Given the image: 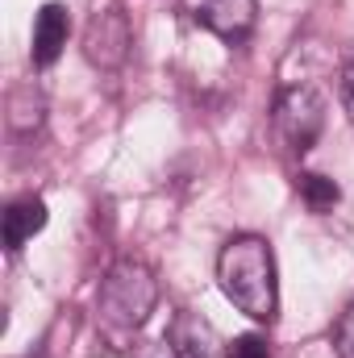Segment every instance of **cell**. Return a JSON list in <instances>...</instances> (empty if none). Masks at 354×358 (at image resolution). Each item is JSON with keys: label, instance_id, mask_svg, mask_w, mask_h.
Instances as JSON below:
<instances>
[{"label": "cell", "instance_id": "obj_1", "mask_svg": "<svg viewBox=\"0 0 354 358\" xmlns=\"http://www.w3.org/2000/svg\"><path fill=\"white\" fill-rule=\"evenodd\" d=\"M217 283L229 304H238L246 317L271 321L279 308V283H275V255L263 238L238 234L217 255Z\"/></svg>", "mask_w": 354, "mask_h": 358}, {"label": "cell", "instance_id": "obj_2", "mask_svg": "<svg viewBox=\"0 0 354 358\" xmlns=\"http://www.w3.org/2000/svg\"><path fill=\"white\" fill-rule=\"evenodd\" d=\"M159 300V283L155 271L142 259H121L117 267L104 275L100 292H96V313L113 325V329H138L150 308Z\"/></svg>", "mask_w": 354, "mask_h": 358}, {"label": "cell", "instance_id": "obj_3", "mask_svg": "<svg viewBox=\"0 0 354 358\" xmlns=\"http://www.w3.org/2000/svg\"><path fill=\"white\" fill-rule=\"evenodd\" d=\"M275 129L283 134V142L292 150L304 155L325 129V100H321V92L309 88V84L288 88L279 96V104H275Z\"/></svg>", "mask_w": 354, "mask_h": 358}, {"label": "cell", "instance_id": "obj_4", "mask_svg": "<svg viewBox=\"0 0 354 358\" xmlns=\"http://www.w3.org/2000/svg\"><path fill=\"white\" fill-rule=\"evenodd\" d=\"M129 21H125V13H117V8H104V13H96L88 21V34H84V50H88V59L96 67H121L125 63V55H129Z\"/></svg>", "mask_w": 354, "mask_h": 358}, {"label": "cell", "instance_id": "obj_5", "mask_svg": "<svg viewBox=\"0 0 354 358\" xmlns=\"http://www.w3.org/2000/svg\"><path fill=\"white\" fill-rule=\"evenodd\" d=\"M67 34H71L67 4H59V0L42 4L38 17H34V38H29V59H34V67L59 63V55H63V46H67Z\"/></svg>", "mask_w": 354, "mask_h": 358}, {"label": "cell", "instance_id": "obj_6", "mask_svg": "<svg viewBox=\"0 0 354 358\" xmlns=\"http://www.w3.org/2000/svg\"><path fill=\"white\" fill-rule=\"evenodd\" d=\"M167 342H171L176 358H221L225 355L217 329L200 313H176V321L167 329Z\"/></svg>", "mask_w": 354, "mask_h": 358}, {"label": "cell", "instance_id": "obj_7", "mask_svg": "<svg viewBox=\"0 0 354 358\" xmlns=\"http://www.w3.org/2000/svg\"><path fill=\"white\" fill-rule=\"evenodd\" d=\"M255 17H259L255 0H204L200 4V21L225 42H242L255 29Z\"/></svg>", "mask_w": 354, "mask_h": 358}, {"label": "cell", "instance_id": "obj_8", "mask_svg": "<svg viewBox=\"0 0 354 358\" xmlns=\"http://www.w3.org/2000/svg\"><path fill=\"white\" fill-rule=\"evenodd\" d=\"M46 200L42 196H21V200H13L8 204V213H4V246L17 255L34 234H42L46 229Z\"/></svg>", "mask_w": 354, "mask_h": 358}, {"label": "cell", "instance_id": "obj_9", "mask_svg": "<svg viewBox=\"0 0 354 358\" xmlns=\"http://www.w3.org/2000/svg\"><path fill=\"white\" fill-rule=\"evenodd\" d=\"M296 187H300V196H304V204H309L313 213H325V208H334V204L342 200L338 183L330 176H317V171H304V176L296 179Z\"/></svg>", "mask_w": 354, "mask_h": 358}, {"label": "cell", "instance_id": "obj_10", "mask_svg": "<svg viewBox=\"0 0 354 358\" xmlns=\"http://www.w3.org/2000/svg\"><path fill=\"white\" fill-rule=\"evenodd\" d=\"M225 358H271V350H267V342L259 334H242L225 346Z\"/></svg>", "mask_w": 354, "mask_h": 358}, {"label": "cell", "instance_id": "obj_11", "mask_svg": "<svg viewBox=\"0 0 354 358\" xmlns=\"http://www.w3.org/2000/svg\"><path fill=\"white\" fill-rule=\"evenodd\" d=\"M334 350H338V358H354V300H351V308L338 317V329H334Z\"/></svg>", "mask_w": 354, "mask_h": 358}, {"label": "cell", "instance_id": "obj_12", "mask_svg": "<svg viewBox=\"0 0 354 358\" xmlns=\"http://www.w3.org/2000/svg\"><path fill=\"white\" fill-rule=\"evenodd\" d=\"M342 104H346V113H351V121H354V59L342 67Z\"/></svg>", "mask_w": 354, "mask_h": 358}, {"label": "cell", "instance_id": "obj_13", "mask_svg": "<svg viewBox=\"0 0 354 358\" xmlns=\"http://www.w3.org/2000/svg\"><path fill=\"white\" fill-rule=\"evenodd\" d=\"M134 358H176V350H171V342H142Z\"/></svg>", "mask_w": 354, "mask_h": 358}]
</instances>
